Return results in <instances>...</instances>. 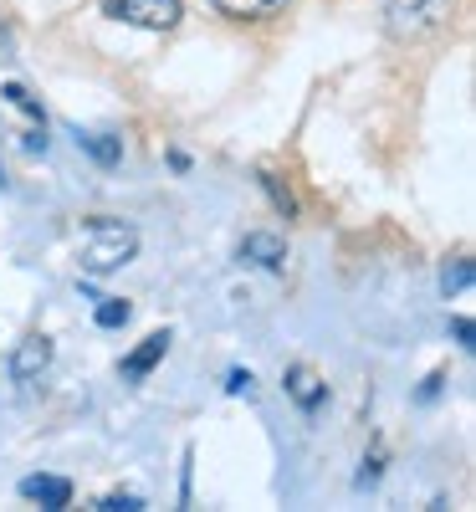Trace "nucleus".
<instances>
[{
  "instance_id": "obj_1",
  "label": "nucleus",
  "mask_w": 476,
  "mask_h": 512,
  "mask_svg": "<svg viewBox=\"0 0 476 512\" xmlns=\"http://www.w3.org/2000/svg\"><path fill=\"white\" fill-rule=\"evenodd\" d=\"M134 251H139V231L123 226V221L98 216V221H88L77 231V262H82V272H93V277H108V272L128 267Z\"/></svg>"
},
{
  "instance_id": "obj_2",
  "label": "nucleus",
  "mask_w": 476,
  "mask_h": 512,
  "mask_svg": "<svg viewBox=\"0 0 476 512\" xmlns=\"http://www.w3.org/2000/svg\"><path fill=\"white\" fill-rule=\"evenodd\" d=\"M451 16V0H384V26L400 41H420L430 31H441Z\"/></svg>"
},
{
  "instance_id": "obj_3",
  "label": "nucleus",
  "mask_w": 476,
  "mask_h": 512,
  "mask_svg": "<svg viewBox=\"0 0 476 512\" xmlns=\"http://www.w3.org/2000/svg\"><path fill=\"white\" fill-rule=\"evenodd\" d=\"M103 16L123 26H144V31H175L185 6L180 0H103Z\"/></svg>"
},
{
  "instance_id": "obj_4",
  "label": "nucleus",
  "mask_w": 476,
  "mask_h": 512,
  "mask_svg": "<svg viewBox=\"0 0 476 512\" xmlns=\"http://www.w3.org/2000/svg\"><path fill=\"white\" fill-rule=\"evenodd\" d=\"M282 390H287V400H292L302 415H318V410L328 405V384H323V374H318L313 364H292V369L282 374Z\"/></svg>"
},
{
  "instance_id": "obj_5",
  "label": "nucleus",
  "mask_w": 476,
  "mask_h": 512,
  "mask_svg": "<svg viewBox=\"0 0 476 512\" xmlns=\"http://www.w3.org/2000/svg\"><path fill=\"white\" fill-rule=\"evenodd\" d=\"M47 364H52V338L47 333H26L21 344L11 349V359H6V374L16 384H31V379L47 374Z\"/></svg>"
},
{
  "instance_id": "obj_6",
  "label": "nucleus",
  "mask_w": 476,
  "mask_h": 512,
  "mask_svg": "<svg viewBox=\"0 0 476 512\" xmlns=\"http://www.w3.org/2000/svg\"><path fill=\"white\" fill-rule=\"evenodd\" d=\"M241 262H256V267H282L287 262V241L272 236V231H251L241 241Z\"/></svg>"
},
{
  "instance_id": "obj_7",
  "label": "nucleus",
  "mask_w": 476,
  "mask_h": 512,
  "mask_svg": "<svg viewBox=\"0 0 476 512\" xmlns=\"http://www.w3.org/2000/svg\"><path fill=\"white\" fill-rule=\"evenodd\" d=\"M21 497L26 502H41V507H72V482L67 477H26L21 482Z\"/></svg>"
},
{
  "instance_id": "obj_8",
  "label": "nucleus",
  "mask_w": 476,
  "mask_h": 512,
  "mask_svg": "<svg viewBox=\"0 0 476 512\" xmlns=\"http://www.w3.org/2000/svg\"><path fill=\"white\" fill-rule=\"evenodd\" d=\"M164 349H169V333H149L144 344H139L134 354L123 359V379H144V374H149V369L164 359Z\"/></svg>"
},
{
  "instance_id": "obj_9",
  "label": "nucleus",
  "mask_w": 476,
  "mask_h": 512,
  "mask_svg": "<svg viewBox=\"0 0 476 512\" xmlns=\"http://www.w3.org/2000/svg\"><path fill=\"white\" fill-rule=\"evenodd\" d=\"M215 11H226V16H236V21H262V16H272V11H282L287 0H210Z\"/></svg>"
},
{
  "instance_id": "obj_10",
  "label": "nucleus",
  "mask_w": 476,
  "mask_h": 512,
  "mask_svg": "<svg viewBox=\"0 0 476 512\" xmlns=\"http://www.w3.org/2000/svg\"><path fill=\"white\" fill-rule=\"evenodd\" d=\"M77 149H82V154H93L103 169H113V164L123 159V144L108 139V134H77Z\"/></svg>"
},
{
  "instance_id": "obj_11",
  "label": "nucleus",
  "mask_w": 476,
  "mask_h": 512,
  "mask_svg": "<svg viewBox=\"0 0 476 512\" xmlns=\"http://www.w3.org/2000/svg\"><path fill=\"white\" fill-rule=\"evenodd\" d=\"M262 190L272 195V205H277V216H282V221H292V216H297V200H292V190H287V185L272 175V169H262Z\"/></svg>"
},
{
  "instance_id": "obj_12",
  "label": "nucleus",
  "mask_w": 476,
  "mask_h": 512,
  "mask_svg": "<svg viewBox=\"0 0 476 512\" xmlns=\"http://www.w3.org/2000/svg\"><path fill=\"white\" fill-rule=\"evenodd\" d=\"M128 313H134V308H128L123 297H103L93 318H98V328H123V323H128Z\"/></svg>"
},
{
  "instance_id": "obj_13",
  "label": "nucleus",
  "mask_w": 476,
  "mask_h": 512,
  "mask_svg": "<svg viewBox=\"0 0 476 512\" xmlns=\"http://www.w3.org/2000/svg\"><path fill=\"white\" fill-rule=\"evenodd\" d=\"M441 287H446V297H451V292H466V287H471V262H466V256H461L456 267H446Z\"/></svg>"
},
{
  "instance_id": "obj_14",
  "label": "nucleus",
  "mask_w": 476,
  "mask_h": 512,
  "mask_svg": "<svg viewBox=\"0 0 476 512\" xmlns=\"http://www.w3.org/2000/svg\"><path fill=\"white\" fill-rule=\"evenodd\" d=\"M98 507H103V512H139L144 497H134V492H113V497H103Z\"/></svg>"
},
{
  "instance_id": "obj_15",
  "label": "nucleus",
  "mask_w": 476,
  "mask_h": 512,
  "mask_svg": "<svg viewBox=\"0 0 476 512\" xmlns=\"http://www.w3.org/2000/svg\"><path fill=\"white\" fill-rule=\"evenodd\" d=\"M226 390H231V395H246V400H251V395H256V379H251V369H231Z\"/></svg>"
},
{
  "instance_id": "obj_16",
  "label": "nucleus",
  "mask_w": 476,
  "mask_h": 512,
  "mask_svg": "<svg viewBox=\"0 0 476 512\" xmlns=\"http://www.w3.org/2000/svg\"><path fill=\"white\" fill-rule=\"evenodd\" d=\"M6 47H11V31H6V26H0V52H6Z\"/></svg>"
},
{
  "instance_id": "obj_17",
  "label": "nucleus",
  "mask_w": 476,
  "mask_h": 512,
  "mask_svg": "<svg viewBox=\"0 0 476 512\" xmlns=\"http://www.w3.org/2000/svg\"><path fill=\"white\" fill-rule=\"evenodd\" d=\"M0 185H6V175H0Z\"/></svg>"
}]
</instances>
